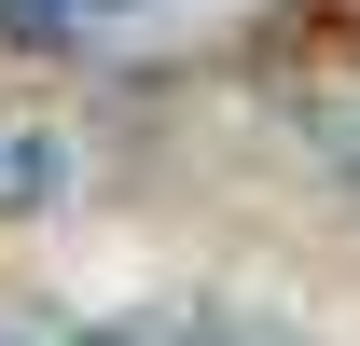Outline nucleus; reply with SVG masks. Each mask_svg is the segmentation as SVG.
I'll return each mask as SVG.
<instances>
[{
	"label": "nucleus",
	"mask_w": 360,
	"mask_h": 346,
	"mask_svg": "<svg viewBox=\"0 0 360 346\" xmlns=\"http://www.w3.org/2000/svg\"><path fill=\"white\" fill-rule=\"evenodd\" d=\"M0 346H14V333H0Z\"/></svg>",
	"instance_id": "1"
}]
</instances>
